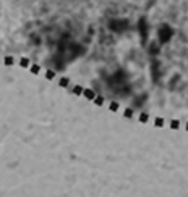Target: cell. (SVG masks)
I'll list each match as a JSON object with an SVG mask.
<instances>
[{"mask_svg": "<svg viewBox=\"0 0 188 197\" xmlns=\"http://www.w3.org/2000/svg\"><path fill=\"white\" fill-rule=\"evenodd\" d=\"M133 115H135V113H133V110H132V108H125V110H123V116H125V118L132 119Z\"/></svg>", "mask_w": 188, "mask_h": 197, "instance_id": "cell-12", "label": "cell"}, {"mask_svg": "<svg viewBox=\"0 0 188 197\" xmlns=\"http://www.w3.org/2000/svg\"><path fill=\"white\" fill-rule=\"evenodd\" d=\"M96 95H97V94L94 92L92 89H86V87H84V92H83V97H84V98H88L89 102H92L94 98H96Z\"/></svg>", "mask_w": 188, "mask_h": 197, "instance_id": "cell-1", "label": "cell"}, {"mask_svg": "<svg viewBox=\"0 0 188 197\" xmlns=\"http://www.w3.org/2000/svg\"><path fill=\"white\" fill-rule=\"evenodd\" d=\"M92 103L96 105V107H102L104 105V97L102 95H96V98L92 100Z\"/></svg>", "mask_w": 188, "mask_h": 197, "instance_id": "cell-9", "label": "cell"}, {"mask_svg": "<svg viewBox=\"0 0 188 197\" xmlns=\"http://www.w3.org/2000/svg\"><path fill=\"white\" fill-rule=\"evenodd\" d=\"M169 128L172 131H178V129H182V123H180L178 119H170V121H169Z\"/></svg>", "mask_w": 188, "mask_h": 197, "instance_id": "cell-3", "label": "cell"}, {"mask_svg": "<svg viewBox=\"0 0 188 197\" xmlns=\"http://www.w3.org/2000/svg\"><path fill=\"white\" fill-rule=\"evenodd\" d=\"M18 65H20V68H23V69H29V66H31V61H29V58L21 57V58L18 60Z\"/></svg>", "mask_w": 188, "mask_h": 197, "instance_id": "cell-2", "label": "cell"}, {"mask_svg": "<svg viewBox=\"0 0 188 197\" xmlns=\"http://www.w3.org/2000/svg\"><path fill=\"white\" fill-rule=\"evenodd\" d=\"M44 76H46L47 81H54L55 79V71H54V69H47V71L44 73Z\"/></svg>", "mask_w": 188, "mask_h": 197, "instance_id": "cell-8", "label": "cell"}, {"mask_svg": "<svg viewBox=\"0 0 188 197\" xmlns=\"http://www.w3.org/2000/svg\"><path fill=\"white\" fill-rule=\"evenodd\" d=\"M119 108H120V103L119 102H110L109 103V110L110 111H119Z\"/></svg>", "mask_w": 188, "mask_h": 197, "instance_id": "cell-11", "label": "cell"}, {"mask_svg": "<svg viewBox=\"0 0 188 197\" xmlns=\"http://www.w3.org/2000/svg\"><path fill=\"white\" fill-rule=\"evenodd\" d=\"M83 92H84V87H83V86H79V84H76V86H73V87H71V94H73V95H76V97L83 95Z\"/></svg>", "mask_w": 188, "mask_h": 197, "instance_id": "cell-5", "label": "cell"}, {"mask_svg": "<svg viewBox=\"0 0 188 197\" xmlns=\"http://www.w3.org/2000/svg\"><path fill=\"white\" fill-rule=\"evenodd\" d=\"M185 131H186V132H188V121H186V123H185Z\"/></svg>", "mask_w": 188, "mask_h": 197, "instance_id": "cell-14", "label": "cell"}, {"mask_svg": "<svg viewBox=\"0 0 188 197\" xmlns=\"http://www.w3.org/2000/svg\"><path fill=\"white\" fill-rule=\"evenodd\" d=\"M149 119H151V116H149V113H148V111H141V113H140V116H138V121H140L141 124H146V123H149Z\"/></svg>", "mask_w": 188, "mask_h": 197, "instance_id": "cell-4", "label": "cell"}, {"mask_svg": "<svg viewBox=\"0 0 188 197\" xmlns=\"http://www.w3.org/2000/svg\"><path fill=\"white\" fill-rule=\"evenodd\" d=\"M13 63H15V60H13V58L10 57V55H7L5 60H3V65H5V66H11Z\"/></svg>", "mask_w": 188, "mask_h": 197, "instance_id": "cell-13", "label": "cell"}, {"mask_svg": "<svg viewBox=\"0 0 188 197\" xmlns=\"http://www.w3.org/2000/svg\"><path fill=\"white\" fill-rule=\"evenodd\" d=\"M165 126V119L162 116H156L154 118V128H159V129H162Z\"/></svg>", "mask_w": 188, "mask_h": 197, "instance_id": "cell-6", "label": "cell"}, {"mask_svg": "<svg viewBox=\"0 0 188 197\" xmlns=\"http://www.w3.org/2000/svg\"><path fill=\"white\" fill-rule=\"evenodd\" d=\"M59 86H60V87H68V86H70V78H67V76L60 78V79H59Z\"/></svg>", "mask_w": 188, "mask_h": 197, "instance_id": "cell-7", "label": "cell"}, {"mask_svg": "<svg viewBox=\"0 0 188 197\" xmlns=\"http://www.w3.org/2000/svg\"><path fill=\"white\" fill-rule=\"evenodd\" d=\"M29 73H31V74H39V73H41V66L36 65V63H33V65L29 66Z\"/></svg>", "mask_w": 188, "mask_h": 197, "instance_id": "cell-10", "label": "cell"}]
</instances>
